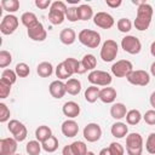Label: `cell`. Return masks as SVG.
Segmentation results:
<instances>
[{
	"label": "cell",
	"instance_id": "cell-34",
	"mask_svg": "<svg viewBox=\"0 0 155 155\" xmlns=\"http://www.w3.org/2000/svg\"><path fill=\"white\" fill-rule=\"evenodd\" d=\"M1 7L8 12V15H12L13 12L18 11L19 8V1L18 0H1Z\"/></svg>",
	"mask_w": 155,
	"mask_h": 155
},
{
	"label": "cell",
	"instance_id": "cell-56",
	"mask_svg": "<svg viewBox=\"0 0 155 155\" xmlns=\"http://www.w3.org/2000/svg\"><path fill=\"white\" fill-rule=\"evenodd\" d=\"M15 155H21V154H15Z\"/></svg>",
	"mask_w": 155,
	"mask_h": 155
},
{
	"label": "cell",
	"instance_id": "cell-52",
	"mask_svg": "<svg viewBox=\"0 0 155 155\" xmlns=\"http://www.w3.org/2000/svg\"><path fill=\"white\" fill-rule=\"evenodd\" d=\"M98 155H111V153H110L109 148H103V149L99 151V154H98Z\"/></svg>",
	"mask_w": 155,
	"mask_h": 155
},
{
	"label": "cell",
	"instance_id": "cell-11",
	"mask_svg": "<svg viewBox=\"0 0 155 155\" xmlns=\"http://www.w3.org/2000/svg\"><path fill=\"white\" fill-rule=\"evenodd\" d=\"M126 79L131 85H134V86H147L150 82L149 73L145 70H142V69L133 70Z\"/></svg>",
	"mask_w": 155,
	"mask_h": 155
},
{
	"label": "cell",
	"instance_id": "cell-26",
	"mask_svg": "<svg viewBox=\"0 0 155 155\" xmlns=\"http://www.w3.org/2000/svg\"><path fill=\"white\" fill-rule=\"evenodd\" d=\"M51 136H53V134H52V130H51L48 126H46V125H41V126H39V127L35 130V138H36V140H39L40 143L45 142V140L48 139Z\"/></svg>",
	"mask_w": 155,
	"mask_h": 155
},
{
	"label": "cell",
	"instance_id": "cell-25",
	"mask_svg": "<svg viewBox=\"0 0 155 155\" xmlns=\"http://www.w3.org/2000/svg\"><path fill=\"white\" fill-rule=\"evenodd\" d=\"M78 15H79V21H88L94 16L92 7L87 4H81L78 6Z\"/></svg>",
	"mask_w": 155,
	"mask_h": 155
},
{
	"label": "cell",
	"instance_id": "cell-43",
	"mask_svg": "<svg viewBox=\"0 0 155 155\" xmlns=\"http://www.w3.org/2000/svg\"><path fill=\"white\" fill-rule=\"evenodd\" d=\"M10 115H11V113H10V109H8V107L5 104V103H0V122H6V121H8L10 120Z\"/></svg>",
	"mask_w": 155,
	"mask_h": 155
},
{
	"label": "cell",
	"instance_id": "cell-22",
	"mask_svg": "<svg viewBox=\"0 0 155 155\" xmlns=\"http://www.w3.org/2000/svg\"><path fill=\"white\" fill-rule=\"evenodd\" d=\"M127 111L128 110L126 109V105L124 103H114L110 107V115L115 120H121V119L126 117Z\"/></svg>",
	"mask_w": 155,
	"mask_h": 155
},
{
	"label": "cell",
	"instance_id": "cell-51",
	"mask_svg": "<svg viewBox=\"0 0 155 155\" xmlns=\"http://www.w3.org/2000/svg\"><path fill=\"white\" fill-rule=\"evenodd\" d=\"M149 102H150V105L155 109V91L150 94V98H149Z\"/></svg>",
	"mask_w": 155,
	"mask_h": 155
},
{
	"label": "cell",
	"instance_id": "cell-8",
	"mask_svg": "<svg viewBox=\"0 0 155 155\" xmlns=\"http://www.w3.org/2000/svg\"><path fill=\"white\" fill-rule=\"evenodd\" d=\"M7 130L10 131V133L13 136V138L17 142H23L27 138V134H28L27 127L24 126V124H22L21 121H18L16 119L8 121Z\"/></svg>",
	"mask_w": 155,
	"mask_h": 155
},
{
	"label": "cell",
	"instance_id": "cell-16",
	"mask_svg": "<svg viewBox=\"0 0 155 155\" xmlns=\"http://www.w3.org/2000/svg\"><path fill=\"white\" fill-rule=\"evenodd\" d=\"M48 91H50V94L56 98V99H61L63 98V96L67 93V90H65V82H63L62 80H54L48 86Z\"/></svg>",
	"mask_w": 155,
	"mask_h": 155
},
{
	"label": "cell",
	"instance_id": "cell-40",
	"mask_svg": "<svg viewBox=\"0 0 155 155\" xmlns=\"http://www.w3.org/2000/svg\"><path fill=\"white\" fill-rule=\"evenodd\" d=\"M12 62V54L6 51V50H1L0 51V68H6L7 65H10Z\"/></svg>",
	"mask_w": 155,
	"mask_h": 155
},
{
	"label": "cell",
	"instance_id": "cell-13",
	"mask_svg": "<svg viewBox=\"0 0 155 155\" xmlns=\"http://www.w3.org/2000/svg\"><path fill=\"white\" fill-rule=\"evenodd\" d=\"M17 151V140L15 138L0 139V155H15Z\"/></svg>",
	"mask_w": 155,
	"mask_h": 155
},
{
	"label": "cell",
	"instance_id": "cell-28",
	"mask_svg": "<svg viewBox=\"0 0 155 155\" xmlns=\"http://www.w3.org/2000/svg\"><path fill=\"white\" fill-rule=\"evenodd\" d=\"M36 73L40 78H48L53 73V65L50 62H41L36 67Z\"/></svg>",
	"mask_w": 155,
	"mask_h": 155
},
{
	"label": "cell",
	"instance_id": "cell-21",
	"mask_svg": "<svg viewBox=\"0 0 155 155\" xmlns=\"http://www.w3.org/2000/svg\"><path fill=\"white\" fill-rule=\"evenodd\" d=\"M59 40L64 45H71L76 40V33L73 28H64L59 33Z\"/></svg>",
	"mask_w": 155,
	"mask_h": 155
},
{
	"label": "cell",
	"instance_id": "cell-29",
	"mask_svg": "<svg viewBox=\"0 0 155 155\" xmlns=\"http://www.w3.org/2000/svg\"><path fill=\"white\" fill-rule=\"evenodd\" d=\"M99 92H101V88L94 86V85H91L86 88L85 91V99L86 102L88 103H94L97 99H99Z\"/></svg>",
	"mask_w": 155,
	"mask_h": 155
},
{
	"label": "cell",
	"instance_id": "cell-33",
	"mask_svg": "<svg viewBox=\"0 0 155 155\" xmlns=\"http://www.w3.org/2000/svg\"><path fill=\"white\" fill-rule=\"evenodd\" d=\"M42 147H41V143L39 140H29L27 144H25V151L28 155H40V151H41Z\"/></svg>",
	"mask_w": 155,
	"mask_h": 155
},
{
	"label": "cell",
	"instance_id": "cell-24",
	"mask_svg": "<svg viewBox=\"0 0 155 155\" xmlns=\"http://www.w3.org/2000/svg\"><path fill=\"white\" fill-rule=\"evenodd\" d=\"M65 90L71 96H76L80 93L81 91V81L74 78H70L69 80H67L65 82Z\"/></svg>",
	"mask_w": 155,
	"mask_h": 155
},
{
	"label": "cell",
	"instance_id": "cell-4",
	"mask_svg": "<svg viewBox=\"0 0 155 155\" xmlns=\"http://www.w3.org/2000/svg\"><path fill=\"white\" fill-rule=\"evenodd\" d=\"M117 52H119V46H117L116 41L111 40V39H108L103 42L99 56H101L103 62H113L116 58Z\"/></svg>",
	"mask_w": 155,
	"mask_h": 155
},
{
	"label": "cell",
	"instance_id": "cell-53",
	"mask_svg": "<svg viewBox=\"0 0 155 155\" xmlns=\"http://www.w3.org/2000/svg\"><path fill=\"white\" fill-rule=\"evenodd\" d=\"M150 53L153 57H155V41H153L150 45Z\"/></svg>",
	"mask_w": 155,
	"mask_h": 155
},
{
	"label": "cell",
	"instance_id": "cell-12",
	"mask_svg": "<svg viewBox=\"0 0 155 155\" xmlns=\"http://www.w3.org/2000/svg\"><path fill=\"white\" fill-rule=\"evenodd\" d=\"M93 23L102 29H110L115 24V19L110 13L101 11L93 16Z\"/></svg>",
	"mask_w": 155,
	"mask_h": 155
},
{
	"label": "cell",
	"instance_id": "cell-32",
	"mask_svg": "<svg viewBox=\"0 0 155 155\" xmlns=\"http://www.w3.org/2000/svg\"><path fill=\"white\" fill-rule=\"evenodd\" d=\"M58 145H59L58 139L54 136H51L48 139H46L45 142L41 143V147H42V149L46 153H53V151H56L58 149Z\"/></svg>",
	"mask_w": 155,
	"mask_h": 155
},
{
	"label": "cell",
	"instance_id": "cell-23",
	"mask_svg": "<svg viewBox=\"0 0 155 155\" xmlns=\"http://www.w3.org/2000/svg\"><path fill=\"white\" fill-rule=\"evenodd\" d=\"M21 22H22V24L27 29H30V28L35 27L38 23H40L39 19H38V17H36V15L34 12H24L21 16Z\"/></svg>",
	"mask_w": 155,
	"mask_h": 155
},
{
	"label": "cell",
	"instance_id": "cell-54",
	"mask_svg": "<svg viewBox=\"0 0 155 155\" xmlns=\"http://www.w3.org/2000/svg\"><path fill=\"white\" fill-rule=\"evenodd\" d=\"M150 73H151L153 76H155V62H153L151 65H150Z\"/></svg>",
	"mask_w": 155,
	"mask_h": 155
},
{
	"label": "cell",
	"instance_id": "cell-17",
	"mask_svg": "<svg viewBox=\"0 0 155 155\" xmlns=\"http://www.w3.org/2000/svg\"><path fill=\"white\" fill-rule=\"evenodd\" d=\"M61 130H62V133L67 137V138H73L78 134L79 132V125L75 120L73 119H68L65 121H63L62 126H61Z\"/></svg>",
	"mask_w": 155,
	"mask_h": 155
},
{
	"label": "cell",
	"instance_id": "cell-19",
	"mask_svg": "<svg viewBox=\"0 0 155 155\" xmlns=\"http://www.w3.org/2000/svg\"><path fill=\"white\" fill-rule=\"evenodd\" d=\"M116 96H117L116 90H115L114 87H109V86L103 87V88L101 90V92H99V99H101L103 103H105V104L113 103V102L116 99Z\"/></svg>",
	"mask_w": 155,
	"mask_h": 155
},
{
	"label": "cell",
	"instance_id": "cell-18",
	"mask_svg": "<svg viewBox=\"0 0 155 155\" xmlns=\"http://www.w3.org/2000/svg\"><path fill=\"white\" fill-rule=\"evenodd\" d=\"M62 111L67 117L74 119V117L79 116V114H80V105L74 101H69V102H65L63 104Z\"/></svg>",
	"mask_w": 155,
	"mask_h": 155
},
{
	"label": "cell",
	"instance_id": "cell-9",
	"mask_svg": "<svg viewBox=\"0 0 155 155\" xmlns=\"http://www.w3.org/2000/svg\"><path fill=\"white\" fill-rule=\"evenodd\" d=\"M18 24H19V21L15 15H6L1 19L0 31L4 35H11L16 31V29L18 28Z\"/></svg>",
	"mask_w": 155,
	"mask_h": 155
},
{
	"label": "cell",
	"instance_id": "cell-41",
	"mask_svg": "<svg viewBox=\"0 0 155 155\" xmlns=\"http://www.w3.org/2000/svg\"><path fill=\"white\" fill-rule=\"evenodd\" d=\"M145 150L151 154V155H155V132H151L147 140H145Z\"/></svg>",
	"mask_w": 155,
	"mask_h": 155
},
{
	"label": "cell",
	"instance_id": "cell-31",
	"mask_svg": "<svg viewBox=\"0 0 155 155\" xmlns=\"http://www.w3.org/2000/svg\"><path fill=\"white\" fill-rule=\"evenodd\" d=\"M142 119H143V115L138 109H131L126 114V122L128 125H137L140 122Z\"/></svg>",
	"mask_w": 155,
	"mask_h": 155
},
{
	"label": "cell",
	"instance_id": "cell-20",
	"mask_svg": "<svg viewBox=\"0 0 155 155\" xmlns=\"http://www.w3.org/2000/svg\"><path fill=\"white\" fill-rule=\"evenodd\" d=\"M110 133L113 137L115 138H124L125 136L128 134V127L125 122H121V121H117V122H114L111 125V128H110Z\"/></svg>",
	"mask_w": 155,
	"mask_h": 155
},
{
	"label": "cell",
	"instance_id": "cell-36",
	"mask_svg": "<svg viewBox=\"0 0 155 155\" xmlns=\"http://www.w3.org/2000/svg\"><path fill=\"white\" fill-rule=\"evenodd\" d=\"M56 76L58 78V80H69L71 78V74L69 73V70L67 69V67L64 65V63H59L57 67H56Z\"/></svg>",
	"mask_w": 155,
	"mask_h": 155
},
{
	"label": "cell",
	"instance_id": "cell-38",
	"mask_svg": "<svg viewBox=\"0 0 155 155\" xmlns=\"http://www.w3.org/2000/svg\"><path fill=\"white\" fill-rule=\"evenodd\" d=\"M15 71H16L17 76H19V78H27V76L30 74V68H29V65H28L27 63L21 62V63H18V64H16Z\"/></svg>",
	"mask_w": 155,
	"mask_h": 155
},
{
	"label": "cell",
	"instance_id": "cell-5",
	"mask_svg": "<svg viewBox=\"0 0 155 155\" xmlns=\"http://www.w3.org/2000/svg\"><path fill=\"white\" fill-rule=\"evenodd\" d=\"M87 80L94 86H104V87H107V86H109L111 84L113 78H111V75L109 73H107L104 70L94 69V70L90 71V74L87 75Z\"/></svg>",
	"mask_w": 155,
	"mask_h": 155
},
{
	"label": "cell",
	"instance_id": "cell-37",
	"mask_svg": "<svg viewBox=\"0 0 155 155\" xmlns=\"http://www.w3.org/2000/svg\"><path fill=\"white\" fill-rule=\"evenodd\" d=\"M71 149L75 155H86L87 154V145L81 140H75L71 144Z\"/></svg>",
	"mask_w": 155,
	"mask_h": 155
},
{
	"label": "cell",
	"instance_id": "cell-15",
	"mask_svg": "<svg viewBox=\"0 0 155 155\" xmlns=\"http://www.w3.org/2000/svg\"><path fill=\"white\" fill-rule=\"evenodd\" d=\"M63 63H64V65L67 67V69L69 70V73H70L71 75H74V74H84V73L87 71V70L85 69L84 64L81 63V61H78V59H75V58H73V57L65 58V59L63 61Z\"/></svg>",
	"mask_w": 155,
	"mask_h": 155
},
{
	"label": "cell",
	"instance_id": "cell-7",
	"mask_svg": "<svg viewBox=\"0 0 155 155\" xmlns=\"http://www.w3.org/2000/svg\"><path fill=\"white\" fill-rule=\"evenodd\" d=\"M132 71H133V65L127 59L116 61L111 65V73L116 78H127Z\"/></svg>",
	"mask_w": 155,
	"mask_h": 155
},
{
	"label": "cell",
	"instance_id": "cell-2",
	"mask_svg": "<svg viewBox=\"0 0 155 155\" xmlns=\"http://www.w3.org/2000/svg\"><path fill=\"white\" fill-rule=\"evenodd\" d=\"M126 153L127 155H142L143 153V137L132 132L126 136Z\"/></svg>",
	"mask_w": 155,
	"mask_h": 155
},
{
	"label": "cell",
	"instance_id": "cell-39",
	"mask_svg": "<svg viewBox=\"0 0 155 155\" xmlns=\"http://www.w3.org/2000/svg\"><path fill=\"white\" fill-rule=\"evenodd\" d=\"M116 27L121 33H128L132 29V22L128 18H120L116 22Z\"/></svg>",
	"mask_w": 155,
	"mask_h": 155
},
{
	"label": "cell",
	"instance_id": "cell-47",
	"mask_svg": "<svg viewBox=\"0 0 155 155\" xmlns=\"http://www.w3.org/2000/svg\"><path fill=\"white\" fill-rule=\"evenodd\" d=\"M50 8L58 10V11H63V12H67V10H68L65 2H63V1H61V0H56V1H53Z\"/></svg>",
	"mask_w": 155,
	"mask_h": 155
},
{
	"label": "cell",
	"instance_id": "cell-50",
	"mask_svg": "<svg viewBox=\"0 0 155 155\" xmlns=\"http://www.w3.org/2000/svg\"><path fill=\"white\" fill-rule=\"evenodd\" d=\"M62 155H75L73 149H71V145H65L63 149H62Z\"/></svg>",
	"mask_w": 155,
	"mask_h": 155
},
{
	"label": "cell",
	"instance_id": "cell-49",
	"mask_svg": "<svg viewBox=\"0 0 155 155\" xmlns=\"http://www.w3.org/2000/svg\"><path fill=\"white\" fill-rule=\"evenodd\" d=\"M105 4H107V6H109L111 8H116V7L121 6L122 1L121 0H105Z\"/></svg>",
	"mask_w": 155,
	"mask_h": 155
},
{
	"label": "cell",
	"instance_id": "cell-1",
	"mask_svg": "<svg viewBox=\"0 0 155 155\" xmlns=\"http://www.w3.org/2000/svg\"><path fill=\"white\" fill-rule=\"evenodd\" d=\"M153 13H154V10H153V6L150 4L144 2L140 6H138L137 7V16H136V19L133 23L136 29L139 31L147 30L150 27Z\"/></svg>",
	"mask_w": 155,
	"mask_h": 155
},
{
	"label": "cell",
	"instance_id": "cell-27",
	"mask_svg": "<svg viewBox=\"0 0 155 155\" xmlns=\"http://www.w3.org/2000/svg\"><path fill=\"white\" fill-rule=\"evenodd\" d=\"M64 19H65V12L58 11V10H53V8L48 10V21L53 25L62 24L64 22Z\"/></svg>",
	"mask_w": 155,
	"mask_h": 155
},
{
	"label": "cell",
	"instance_id": "cell-44",
	"mask_svg": "<svg viewBox=\"0 0 155 155\" xmlns=\"http://www.w3.org/2000/svg\"><path fill=\"white\" fill-rule=\"evenodd\" d=\"M108 148H109L111 155H124L125 154V148L120 143H117V142L110 143V145Z\"/></svg>",
	"mask_w": 155,
	"mask_h": 155
},
{
	"label": "cell",
	"instance_id": "cell-30",
	"mask_svg": "<svg viewBox=\"0 0 155 155\" xmlns=\"http://www.w3.org/2000/svg\"><path fill=\"white\" fill-rule=\"evenodd\" d=\"M17 78H18V76H17V74H16L15 70H12V69H5V70L2 71V74H1L0 81L4 82V84H7V85H10V86H12V85L16 82Z\"/></svg>",
	"mask_w": 155,
	"mask_h": 155
},
{
	"label": "cell",
	"instance_id": "cell-46",
	"mask_svg": "<svg viewBox=\"0 0 155 155\" xmlns=\"http://www.w3.org/2000/svg\"><path fill=\"white\" fill-rule=\"evenodd\" d=\"M10 92H11V86L0 81V98H1V99L7 98L8 94H10Z\"/></svg>",
	"mask_w": 155,
	"mask_h": 155
},
{
	"label": "cell",
	"instance_id": "cell-42",
	"mask_svg": "<svg viewBox=\"0 0 155 155\" xmlns=\"http://www.w3.org/2000/svg\"><path fill=\"white\" fill-rule=\"evenodd\" d=\"M65 18L69 22H76V21H79L78 6H70V7H68V10L65 12Z\"/></svg>",
	"mask_w": 155,
	"mask_h": 155
},
{
	"label": "cell",
	"instance_id": "cell-55",
	"mask_svg": "<svg viewBox=\"0 0 155 155\" xmlns=\"http://www.w3.org/2000/svg\"><path fill=\"white\" fill-rule=\"evenodd\" d=\"M86 155H96V154H94L93 151H87V154H86Z\"/></svg>",
	"mask_w": 155,
	"mask_h": 155
},
{
	"label": "cell",
	"instance_id": "cell-3",
	"mask_svg": "<svg viewBox=\"0 0 155 155\" xmlns=\"http://www.w3.org/2000/svg\"><path fill=\"white\" fill-rule=\"evenodd\" d=\"M78 40L86 47L97 48L101 44V34L92 29H82L78 34Z\"/></svg>",
	"mask_w": 155,
	"mask_h": 155
},
{
	"label": "cell",
	"instance_id": "cell-35",
	"mask_svg": "<svg viewBox=\"0 0 155 155\" xmlns=\"http://www.w3.org/2000/svg\"><path fill=\"white\" fill-rule=\"evenodd\" d=\"M81 63L84 64L85 69H86V70H90V71L94 70V68L97 67V59H96V57H94L93 54H91V53L85 54V56L82 57V59H81Z\"/></svg>",
	"mask_w": 155,
	"mask_h": 155
},
{
	"label": "cell",
	"instance_id": "cell-10",
	"mask_svg": "<svg viewBox=\"0 0 155 155\" xmlns=\"http://www.w3.org/2000/svg\"><path fill=\"white\" fill-rule=\"evenodd\" d=\"M82 136L84 138L90 142V143H94L97 140L101 139L102 137V128L96 122H90L87 124L85 127H84V131H82Z\"/></svg>",
	"mask_w": 155,
	"mask_h": 155
},
{
	"label": "cell",
	"instance_id": "cell-48",
	"mask_svg": "<svg viewBox=\"0 0 155 155\" xmlns=\"http://www.w3.org/2000/svg\"><path fill=\"white\" fill-rule=\"evenodd\" d=\"M34 4H35V6H36L38 8H40V10H46V8L51 7V5H52L51 0H35Z\"/></svg>",
	"mask_w": 155,
	"mask_h": 155
},
{
	"label": "cell",
	"instance_id": "cell-14",
	"mask_svg": "<svg viewBox=\"0 0 155 155\" xmlns=\"http://www.w3.org/2000/svg\"><path fill=\"white\" fill-rule=\"evenodd\" d=\"M27 34H28L29 39H31L33 41H44L47 38V31L41 22L38 23L35 27L27 29Z\"/></svg>",
	"mask_w": 155,
	"mask_h": 155
},
{
	"label": "cell",
	"instance_id": "cell-45",
	"mask_svg": "<svg viewBox=\"0 0 155 155\" xmlns=\"http://www.w3.org/2000/svg\"><path fill=\"white\" fill-rule=\"evenodd\" d=\"M143 120L148 125H151V126L155 125V109H150L145 111V114L143 115Z\"/></svg>",
	"mask_w": 155,
	"mask_h": 155
},
{
	"label": "cell",
	"instance_id": "cell-6",
	"mask_svg": "<svg viewBox=\"0 0 155 155\" xmlns=\"http://www.w3.org/2000/svg\"><path fill=\"white\" fill-rule=\"evenodd\" d=\"M121 48L130 54H138L142 50V42L134 35H126L121 39Z\"/></svg>",
	"mask_w": 155,
	"mask_h": 155
}]
</instances>
